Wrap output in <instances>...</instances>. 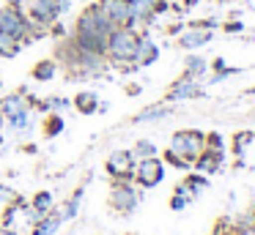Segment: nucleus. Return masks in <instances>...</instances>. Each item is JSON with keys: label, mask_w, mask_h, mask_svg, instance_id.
<instances>
[{"label": "nucleus", "mask_w": 255, "mask_h": 235, "mask_svg": "<svg viewBox=\"0 0 255 235\" xmlns=\"http://www.w3.org/2000/svg\"><path fill=\"white\" fill-rule=\"evenodd\" d=\"M72 107L77 109L80 115H94L96 109H99V96H96V93H91V90H83V93H77V96H74Z\"/></svg>", "instance_id": "2eb2a0df"}, {"label": "nucleus", "mask_w": 255, "mask_h": 235, "mask_svg": "<svg viewBox=\"0 0 255 235\" xmlns=\"http://www.w3.org/2000/svg\"><path fill=\"white\" fill-rule=\"evenodd\" d=\"M165 115H170V107L156 104V107H148V109H143V112H137L134 120H137V123H145V120H159V118H165Z\"/></svg>", "instance_id": "5701e85b"}, {"label": "nucleus", "mask_w": 255, "mask_h": 235, "mask_svg": "<svg viewBox=\"0 0 255 235\" xmlns=\"http://www.w3.org/2000/svg\"><path fill=\"white\" fill-rule=\"evenodd\" d=\"M127 93H132V96H134V93H140V85H129Z\"/></svg>", "instance_id": "72a5a7b5"}, {"label": "nucleus", "mask_w": 255, "mask_h": 235, "mask_svg": "<svg viewBox=\"0 0 255 235\" xmlns=\"http://www.w3.org/2000/svg\"><path fill=\"white\" fill-rule=\"evenodd\" d=\"M61 131H63V118L55 115V112H50V118L44 120V134L47 137H58Z\"/></svg>", "instance_id": "a878e982"}, {"label": "nucleus", "mask_w": 255, "mask_h": 235, "mask_svg": "<svg viewBox=\"0 0 255 235\" xmlns=\"http://www.w3.org/2000/svg\"><path fill=\"white\" fill-rule=\"evenodd\" d=\"M206 71H209V63H206V58H198V55H189V58L184 60V74H187V77H192V79L203 77Z\"/></svg>", "instance_id": "aec40b11"}, {"label": "nucleus", "mask_w": 255, "mask_h": 235, "mask_svg": "<svg viewBox=\"0 0 255 235\" xmlns=\"http://www.w3.org/2000/svg\"><path fill=\"white\" fill-rule=\"evenodd\" d=\"M195 96H200V85L198 79H192L187 74L173 82L170 90H167V101H187V98H195Z\"/></svg>", "instance_id": "9b49d317"}, {"label": "nucleus", "mask_w": 255, "mask_h": 235, "mask_svg": "<svg viewBox=\"0 0 255 235\" xmlns=\"http://www.w3.org/2000/svg\"><path fill=\"white\" fill-rule=\"evenodd\" d=\"M11 197H14V191H11V189H6V186H0V200H3V202H8Z\"/></svg>", "instance_id": "7c9ffc66"}, {"label": "nucleus", "mask_w": 255, "mask_h": 235, "mask_svg": "<svg viewBox=\"0 0 255 235\" xmlns=\"http://www.w3.org/2000/svg\"><path fill=\"white\" fill-rule=\"evenodd\" d=\"M25 107H28V101L22 98V93H11V96L0 98V115H3V118L19 112V109H25Z\"/></svg>", "instance_id": "a211bd4d"}, {"label": "nucleus", "mask_w": 255, "mask_h": 235, "mask_svg": "<svg viewBox=\"0 0 255 235\" xmlns=\"http://www.w3.org/2000/svg\"><path fill=\"white\" fill-rule=\"evenodd\" d=\"M0 145H3V131H0Z\"/></svg>", "instance_id": "f704fd0d"}, {"label": "nucleus", "mask_w": 255, "mask_h": 235, "mask_svg": "<svg viewBox=\"0 0 255 235\" xmlns=\"http://www.w3.org/2000/svg\"><path fill=\"white\" fill-rule=\"evenodd\" d=\"M129 11L134 22H148L154 14H159V0H129Z\"/></svg>", "instance_id": "ddd939ff"}, {"label": "nucleus", "mask_w": 255, "mask_h": 235, "mask_svg": "<svg viewBox=\"0 0 255 235\" xmlns=\"http://www.w3.org/2000/svg\"><path fill=\"white\" fill-rule=\"evenodd\" d=\"M99 11L107 16L113 27H134L137 22L132 19V11H129V0H96Z\"/></svg>", "instance_id": "423d86ee"}, {"label": "nucleus", "mask_w": 255, "mask_h": 235, "mask_svg": "<svg viewBox=\"0 0 255 235\" xmlns=\"http://www.w3.org/2000/svg\"><path fill=\"white\" fill-rule=\"evenodd\" d=\"M19 49H22V41L17 36H8L0 30V58H17Z\"/></svg>", "instance_id": "6ab92c4d"}, {"label": "nucleus", "mask_w": 255, "mask_h": 235, "mask_svg": "<svg viewBox=\"0 0 255 235\" xmlns=\"http://www.w3.org/2000/svg\"><path fill=\"white\" fill-rule=\"evenodd\" d=\"M134 164L137 158L132 156V151H113L107 158V172L116 180H129L134 175Z\"/></svg>", "instance_id": "6e6552de"}, {"label": "nucleus", "mask_w": 255, "mask_h": 235, "mask_svg": "<svg viewBox=\"0 0 255 235\" xmlns=\"http://www.w3.org/2000/svg\"><path fill=\"white\" fill-rule=\"evenodd\" d=\"M6 123H8V129H11V131L22 134V131H28L30 126H33V112H30V107H25V109H19V112L8 115Z\"/></svg>", "instance_id": "dca6fc26"}, {"label": "nucleus", "mask_w": 255, "mask_h": 235, "mask_svg": "<svg viewBox=\"0 0 255 235\" xmlns=\"http://www.w3.org/2000/svg\"><path fill=\"white\" fill-rule=\"evenodd\" d=\"M30 208H36V211H39L41 216L52 213V208H55V200H52V191H36V194H33V200H30Z\"/></svg>", "instance_id": "4be33fe9"}, {"label": "nucleus", "mask_w": 255, "mask_h": 235, "mask_svg": "<svg viewBox=\"0 0 255 235\" xmlns=\"http://www.w3.org/2000/svg\"><path fill=\"white\" fill-rule=\"evenodd\" d=\"M110 30H113V25L107 22V16L99 11V5L96 3L88 5V8L77 16V25H74V47L105 55Z\"/></svg>", "instance_id": "f257e3e1"}, {"label": "nucleus", "mask_w": 255, "mask_h": 235, "mask_svg": "<svg viewBox=\"0 0 255 235\" xmlns=\"http://www.w3.org/2000/svg\"><path fill=\"white\" fill-rule=\"evenodd\" d=\"M0 30L8 33V36H17L19 41H28L30 30H33V22L22 14V8H14V5H3L0 8Z\"/></svg>", "instance_id": "39448f33"}, {"label": "nucleus", "mask_w": 255, "mask_h": 235, "mask_svg": "<svg viewBox=\"0 0 255 235\" xmlns=\"http://www.w3.org/2000/svg\"><path fill=\"white\" fill-rule=\"evenodd\" d=\"M165 161H167V164H173V167H178V169L189 167V161H184V158H181V156H176L173 151H165Z\"/></svg>", "instance_id": "c85d7f7f"}, {"label": "nucleus", "mask_w": 255, "mask_h": 235, "mask_svg": "<svg viewBox=\"0 0 255 235\" xmlns=\"http://www.w3.org/2000/svg\"><path fill=\"white\" fill-rule=\"evenodd\" d=\"M137 202H140V197H137V191H134L129 183L118 180V183L113 186V191H110V205L116 208L118 213H132L134 208H137Z\"/></svg>", "instance_id": "1a4fd4ad"}, {"label": "nucleus", "mask_w": 255, "mask_h": 235, "mask_svg": "<svg viewBox=\"0 0 255 235\" xmlns=\"http://www.w3.org/2000/svg\"><path fill=\"white\" fill-rule=\"evenodd\" d=\"M220 3H228V0H220Z\"/></svg>", "instance_id": "c9c22d12"}, {"label": "nucleus", "mask_w": 255, "mask_h": 235, "mask_svg": "<svg viewBox=\"0 0 255 235\" xmlns=\"http://www.w3.org/2000/svg\"><path fill=\"white\" fill-rule=\"evenodd\" d=\"M225 30H228V33H236V30H242V22H236V19H233V22H228V25H225Z\"/></svg>", "instance_id": "2f4dec72"}, {"label": "nucleus", "mask_w": 255, "mask_h": 235, "mask_svg": "<svg viewBox=\"0 0 255 235\" xmlns=\"http://www.w3.org/2000/svg\"><path fill=\"white\" fill-rule=\"evenodd\" d=\"M137 36L140 33L134 27H113L110 36H107V47L105 55L118 66H127V69H134L132 58H134V47H137Z\"/></svg>", "instance_id": "f03ea898"}, {"label": "nucleus", "mask_w": 255, "mask_h": 235, "mask_svg": "<svg viewBox=\"0 0 255 235\" xmlns=\"http://www.w3.org/2000/svg\"><path fill=\"white\" fill-rule=\"evenodd\" d=\"M159 58V47L154 44L151 36H137V47H134V58H132V66L140 69V66H151L154 60Z\"/></svg>", "instance_id": "9d476101"}, {"label": "nucleus", "mask_w": 255, "mask_h": 235, "mask_svg": "<svg viewBox=\"0 0 255 235\" xmlns=\"http://www.w3.org/2000/svg\"><path fill=\"white\" fill-rule=\"evenodd\" d=\"M6 5H14V8H22L25 0H6Z\"/></svg>", "instance_id": "473e14b6"}, {"label": "nucleus", "mask_w": 255, "mask_h": 235, "mask_svg": "<svg viewBox=\"0 0 255 235\" xmlns=\"http://www.w3.org/2000/svg\"><path fill=\"white\" fill-rule=\"evenodd\" d=\"M61 227V216L58 213H47L39 224H33V235H55Z\"/></svg>", "instance_id": "412c9836"}, {"label": "nucleus", "mask_w": 255, "mask_h": 235, "mask_svg": "<svg viewBox=\"0 0 255 235\" xmlns=\"http://www.w3.org/2000/svg\"><path fill=\"white\" fill-rule=\"evenodd\" d=\"M206 148V134L203 131H195V129H187V131H176L170 140V148L176 156H181L184 161H195V158L203 153Z\"/></svg>", "instance_id": "7ed1b4c3"}, {"label": "nucleus", "mask_w": 255, "mask_h": 235, "mask_svg": "<svg viewBox=\"0 0 255 235\" xmlns=\"http://www.w3.org/2000/svg\"><path fill=\"white\" fill-rule=\"evenodd\" d=\"M55 71H58V63L52 58H44L30 69V77H33L36 82H50L52 77H55Z\"/></svg>", "instance_id": "f3484780"}, {"label": "nucleus", "mask_w": 255, "mask_h": 235, "mask_svg": "<svg viewBox=\"0 0 255 235\" xmlns=\"http://www.w3.org/2000/svg\"><path fill=\"white\" fill-rule=\"evenodd\" d=\"M184 186H187L189 194L195 197V194H200V191L206 189V178H203V175H189V178L184 180Z\"/></svg>", "instance_id": "cd10ccee"}, {"label": "nucleus", "mask_w": 255, "mask_h": 235, "mask_svg": "<svg viewBox=\"0 0 255 235\" xmlns=\"http://www.w3.org/2000/svg\"><path fill=\"white\" fill-rule=\"evenodd\" d=\"M72 0H30V22L33 25H52L58 16L69 14Z\"/></svg>", "instance_id": "20e7f679"}, {"label": "nucleus", "mask_w": 255, "mask_h": 235, "mask_svg": "<svg viewBox=\"0 0 255 235\" xmlns=\"http://www.w3.org/2000/svg\"><path fill=\"white\" fill-rule=\"evenodd\" d=\"M222 161V151H209V148H203V153H200L198 158H195V169L198 172H214L217 167H220Z\"/></svg>", "instance_id": "4468645a"}, {"label": "nucleus", "mask_w": 255, "mask_h": 235, "mask_svg": "<svg viewBox=\"0 0 255 235\" xmlns=\"http://www.w3.org/2000/svg\"><path fill=\"white\" fill-rule=\"evenodd\" d=\"M206 148H209V151H222V137L220 134H209L206 137Z\"/></svg>", "instance_id": "c756f323"}, {"label": "nucleus", "mask_w": 255, "mask_h": 235, "mask_svg": "<svg viewBox=\"0 0 255 235\" xmlns=\"http://www.w3.org/2000/svg\"><path fill=\"white\" fill-rule=\"evenodd\" d=\"M80 200H83V189H80L77 194H74L72 200H69L66 205L61 208V211H55L58 216H61V222H66V219H74V216H77V211H80Z\"/></svg>", "instance_id": "b1692460"}, {"label": "nucleus", "mask_w": 255, "mask_h": 235, "mask_svg": "<svg viewBox=\"0 0 255 235\" xmlns=\"http://www.w3.org/2000/svg\"><path fill=\"white\" fill-rule=\"evenodd\" d=\"M211 36L214 33L211 30H206V27H200V25H189L187 30L178 36V47H184V49H200L203 44H209L211 41Z\"/></svg>", "instance_id": "f8f14e48"}, {"label": "nucleus", "mask_w": 255, "mask_h": 235, "mask_svg": "<svg viewBox=\"0 0 255 235\" xmlns=\"http://www.w3.org/2000/svg\"><path fill=\"white\" fill-rule=\"evenodd\" d=\"M69 107H72V101H69V98H63V96H55V98H47V109H50V112H55V115L66 112Z\"/></svg>", "instance_id": "bb28decb"}, {"label": "nucleus", "mask_w": 255, "mask_h": 235, "mask_svg": "<svg viewBox=\"0 0 255 235\" xmlns=\"http://www.w3.org/2000/svg\"><path fill=\"white\" fill-rule=\"evenodd\" d=\"M132 156L137 158H151V156H156V145L154 142H148V140H140L137 145H134V151H132Z\"/></svg>", "instance_id": "393cba45"}, {"label": "nucleus", "mask_w": 255, "mask_h": 235, "mask_svg": "<svg viewBox=\"0 0 255 235\" xmlns=\"http://www.w3.org/2000/svg\"><path fill=\"white\" fill-rule=\"evenodd\" d=\"M134 180H137L143 189H151V186L162 183V178H165V164L159 161L156 156L151 158H140L137 164H134Z\"/></svg>", "instance_id": "0eeeda50"}]
</instances>
